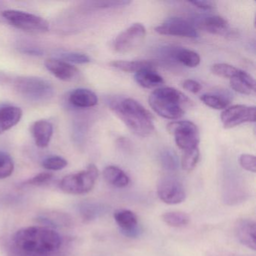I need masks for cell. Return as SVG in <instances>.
Wrapping results in <instances>:
<instances>
[{
	"label": "cell",
	"mask_w": 256,
	"mask_h": 256,
	"mask_svg": "<svg viewBox=\"0 0 256 256\" xmlns=\"http://www.w3.org/2000/svg\"><path fill=\"white\" fill-rule=\"evenodd\" d=\"M184 152L182 160H181V166L184 170L191 172L198 162L199 156H200L198 148H193Z\"/></svg>",
	"instance_id": "26"
},
{
	"label": "cell",
	"mask_w": 256,
	"mask_h": 256,
	"mask_svg": "<svg viewBox=\"0 0 256 256\" xmlns=\"http://www.w3.org/2000/svg\"><path fill=\"white\" fill-rule=\"evenodd\" d=\"M24 52L30 55H42L43 52L40 48H24Z\"/></svg>",
	"instance_id": "38"
},
{
	"label": "cell",
	"mask_w": 256,
	"mask_h": 256,
	"mask_svg": "<svg viewBox=\"0 0 256 256\" xmlns=\"http://www.w3.org/2000/svg\"><path fill=\"white\" fill-rule=\"evenodd\" d=\"M240 164L245 170L256 173V160L254 156L250 155V154H242L240 156Z\"/></svg>",
	"instance_id": "33"
},
{
	"label": "cell",
	"mask_w": 256,
	"mask_h": 256,
	"mask_svg": "<svg viewBox=\"0 0 256 256\" xmlns=\"http://www.w3.org/2000/svg\"><path fill=\"white\" fill-rule=\"evenodd\" d=\"M61 58L68 64H86L90 62L89 56L84 54L70 52V53L62 54Z\"/></svg>",
	"instance_id": "32"
},
{
	"label": "cell",
	"mask_w": 256,
	"mask_h": 256,
	"mask_svg": "<svg viewBox=\"0 0 256 256\" xmlns=\"http://www.w3.org/2000/svg\"><path fill=\"white\" fill-rule=\"evenodd\" d=\"M190 4H192L194 6L200 10L209 11V10H214L215 8V2L210 0H202V1H192L190 2Z\"/></svg>",
	"instance_id": "37"
},
{
	"label": "cell",
	"mask_w": 256,
	"mask_h": 256,
	"mask_svg": "<svg viewBox=\"0 0 256 256\" xmlns=\"http://www.w3.org/2000/svg\"><path fill=\"white\" fill-rule=\"evenodd\" d=\"M14 166L10 154L0 151V180L6 179L12 174Z\"/></svg>",
	"instance_id": "27"
},
{
	"label": "cell",
	"mask_w": 256,
	"mask_h": 256,
	"mask_svg": "<svg viewBox=\"0 0 256 256\" xmlns=\"http://www.w3.org/2000/svg\"><path fill=\"white\" fill-rule=\"evenodd\" d=\"M104 208L96 204H86L82 208V214L85 220H92L104 212Z\"/></svg>",
	"instance_id": "30"
},
{
	"label": "cell",
	"mask_w": 256,
	"mask_h": 256,
	"mask_svg": "<svg viewBox=\"0 0 256 256\" xmlns=\"http://www.w3.org/2000/svg\"><path fill=\"white\" fill-rule=\"evenodd\" d=\"M254 106L236 104L228 108L221 114V120L226 128H233L244 122L256 121Z\"/></svg>",
	"instance_id": "9"
},
{
	"label": "cell",
	"mask_w": 256,
	"mask_h": 256,
	"mask_svg": "<svg viewBox=\"0 0 256 256\" xmlns=\"http://www.w3.org/2000/svg\"><path fill=\"white\" fill-rule=\"evenodd\" d=\"M104 179L110 185L118 188H124L130 184V178L126 174L116 166H108L103 170Z\"/></svg>",
	"instance_id": "20"
},
{
	"label": "cell",
	"mask_w": 256,
	"mask_h": 256,
	"mask_svg": "<svg viewBox=\"0 0 256 256\" xmlns=\"http://www.w3.org/2000/svg\"><path fill=\"white\" fill-rule=\"evenodd\" d=\"M2 18L12 26L26 32L43 34L49 30L47 20L31 13L18 10H5L2 12Z\"/></svg>",
	"instance_id": "6"
},
{
	"label": "cell",
	"mask_w": 256,
	"mask_h": 256,
	"mask_svg": "<svg viewBox=\"0 0 256 256\" xmlns=\"http://www.w3.org/2000/svg\"><path fill=\"white\" fill-rule=\"evenodd\" d=\"M68 102L74 107L88 108L96 106L98 97L90 90L79 88L70 92Z\"/></svg>",
	"instance_id": "16"
},
{
	"label": "cell",
	"mask_w": 256,
	"mask_h": 256,
	"mask_svg": "<svg viewBox=\"0 0 256 256\" xmlns=\"http://www.w3.org/2000/svg\"><path fill=\"white\" fill-rule=\"evenodd\" d=\"M53 178V174L49 172H43L36 175L31 179L28 180L24 182V185L42 186L46 182H49Z\"/></svg>",
	"instance_id": "34"
},
{
	"label": "cell",
	"mask_w": 256,
	"mask_h": 256,
	"mask_svg": "<svg viewBox=\"0 0 256 256\" xmlns=\"http://www.w3.org/2000/svg\"><path fill=\"white\" fill-rule=\"evenodd\" d=\"M182 88L192 94H197L202 90V85L196 80L187 79L182 83Z\"/></svg>",
	"instance_id": "36"
},
{
	"label": "cell",
	"mask_w": 256,
	"mask_h": 256,
	"mask_svg": "<svg viewBox=\"0 0 256 256\" xmlns=\"http://www.w3.org/2000/svg\"><path fill=\"white\" fill-rule=\"evenodd\" d=\"M2 12H4V11H2V10H0V22H2V20H4V18H2Z\"/></svg>",
	"instance_id": "40"
},
{
	"label": "cell",
	"mask_w": 256,
	"mask_h": 256,
	"mask_svg": "<svg viewBox=\"0 0 256 256\" xmlns=\"http://www.w3.org/2000/svg\"><path fill=\"white\" fill-rule=\"evenodd\" d=\"M230 85L236 92L244 95H251L256 92V82L250 74L240 70L239 73L230 79Z\"/></svg>",
	"instance_id": "18"
},
{
	"label": "cell",
	"mask_w": 256,
	"mask_h": 256,
	"mask_svg": "<svg viewBox=\"0 0 256 256\" xmlns=\"http://www.w3.org/2000/svg\"><path fill=\"white\" fill-rule=\"evenodd\" d=\"M163 221L172 227H181L190 222V216L180 211H172L163 214Z\"/></svg>",
	"instance_id": "25"
},
{
	"label": "cell",
	"mask_w": 256,
	"mask_h": 256,
	"mask_svg": "<svg viewBox=\"0 0 256 256\" xmlns=\"http://www.w3.org/2000/svg\"><path fill=\"white\" fill-rule=\"evenodd\" d=\"M10 82H11V78L6 73L0 71V84H7Z\"/></svg>",
	"instance_id": "39"
},
{
	"label": "cell",
	"mask_w": 256,
	"mask_h": 256,
	"mask_svg": "<svg viewBox=\"0 0 256 256\" xmlns=\"http://www.w3.org/2000/svg\"><path fill=\"white\" fill-rule=\"evenodd\" d=\"M54 127L47 120H38L32 126V134L37 146L44 148L48 146L53 136Z\"/></svg>",
	"instance_id": "15"
},
{
	"label": "cell",
	"mask_w": 256,
	"mask_h": 256,
	"mask_svg": "<svg viewBox=\"0 0 256 256\" xmlns=\"http://www.w3.org/2000/svg\"><path fill=\"white\" fill-rule=\"evenodd\" d=\"M110 108L132 132L140 137H148L155 131L154 116L133 98L112 102Z\"/></svg>",
	"instance_id": "2"
},
{
	"label": "cell",
	"mask_w": 256,
	"mask_h": 256,
	"mask_svg": "<svg viewBox=\"0 0 256 256\" xmlns=\"http://www.w3.org/2000/svg\"><path fill=\"white\" fill-rule=\"evenodd\" d=\"M202 30L214 35H226L228 32L229 25L227 20L218 16H208L199 23Z\"/></svg>",
	"instance_id": "17"
},
{
	"label": "cell",
	"mask_w": 256,
	"mask_h": 256,
	"mask_svg": "<svg viewBox=\"0 0 256 256\" xmlns=\"http://www.w3.org/2000/svg\"><path fill=\"white\" fill-rule=\"evenodd\" d=\"M13 84L20 95L36 102L48 101L54 94V89L50 82L40 78H18L14 79Z\"/></svg>",
	"instance_id": "4"
},
{
	"label": "cell",
	"mask_w": 256,
	"mask_h": 256,
	"mask_svg": "<svg viewBox=\"0 0 256 256\" xmlns=\"http://www.w3.org/2000/svg\"><path fill=\"white\" fill-rule=\"evenodd\" d=\"M62 236L54 229L30 226L18 230L13 248L18 256H61Z\"/></svg>",
	"instance_id": "1"
},
{
	"label": "cell",
	"mask_w": 256,
	"mask_h": 256,
	"mask_svg": "<svg viewBox=\"0 0 256 256\" xmlns=\"http://www.w3.org/2000/svg\"><path fill=\"white\" fill-rule=\"evenodd\" d=\"M200 100H202L204 104H206L208 107L216 109V110L226 108L230 104V100L228 97L227 96H226L222 94H204L200 96Z\"/></svg>",
	"instance_id": "23"
},
{
	"label": "cell",
	"mask_w": 256,
	"mask_h": 256,
	"mask_svg": "<svg viewBox=\"0 0 256 256\" xmlns=\"http://www.w3.org/2000/svg\"><path fill=\"white\" fill-rule=\"evenodd\" d=\"M190 100L182 92L172 88L155 90L149 97V104L152 110L163 118L178 120L184 114V106Z\"/></svg>",
	"instance_id": "3"
},
{
	"label": "cell",
	"mask_w": 256,
	"mask_h": 256,
	"mask_svg": "<svg viewBox=\"0 0 256 256\" xmlns=\"http://www.w3.org/2000/svg\"><path fill=\"white\" fill-rule=\"evenodd\" d=\"M156 32L160 35L186 37L194 38L198 37L196 28L188 20L181 18H172L160 26H156Z\"/></svg>",
	"instance_id": "10"
},
{
	"label": "cell",
	"mask_w": 256,
	"mask_h": 256,
	"mask_svg": "<svg viewBox=\"0 0 256 256\" xmlns=\"http://www.w3.org/2000/svg\"><path fill=\"white\" fill-rule=\"evenodd\" d=\"M98 176V168L95 164H90L86 170L66 176L60 186L62 191L67 194H85L92 190Z\"/></svg>",
	"instance_id": "5"
},
{
	"label": "cell",
	"mask_w": 256,
	"mask_h": 256,
	"mask_svg": "<svg viewBox=\"0 0 256 256\" xmlns=\"http://www.w3.org/2000/svg\"><path fill=\"white\" fill-rule=\"evenodd\" d=\"M44 66L52 74L64 82L77 80L80 72L74 66L60 59H48L44 62Z\"/></svg>",
	"instance_id": "12"
},
{
	"label": "cell",
	"mask_w": 256,
	"mask_h": 256,
	"mask_svg": "<svg viewBox=\"0 0 256 256\" xmlns=\"http://www.w3.org/2000/svg\"><path fill=\"white\" fill-rule=\"evenodd\" d=\"M168 131L173 134L178 148L186 151L198 148L200 134L197 126L190 121H174L167 126Z\"/></svg>",
	"instance_id": "7"
},
{
	"label": "cell",
	"mask_w": 256,
	"mask_h": 256,
	"mask_svg": "<svg viewBox=\"0 0 256 256\" xmlns=\"http://www.w3.org/2000/svg\"><path fill=\"white\" fill-rule=\"evenodd\" d=\"M110 66L125 72L137 73L145 68H154L155 64L148 60H116L110 62Z\"/></svg>",
	"instance_id": "21"
},
{
	"label": "cell",
	"mask_w": 256,
	"mask_h": 256,
	"mask_svg": "<svg viewBox=\"0 0 256 256\" xmlns=\"http://www.w3.org/2000/svg\"><path fill=\"white\" fill-rule=\"evenodd\" d=\"M162 166L169 172L176 170L179 167V160L176 154L170 150H166L162 152L160 156Z\"/></svg>",
	"instance_id": "29"
},
{
	"label": "cell",
	"mask_w": 256,
	"mask_h": 256,
	"mask_svg": "<svg viewBox=\"0 0 256 256\" xmlns=\"http://www.w3.org/2000/svg\"><path fill=\"white\" fill-rule=\"evenodd\" d=\"M145 36L144 26L142 24H134L116 37L113 43L114 49L119 53H126L140 46Z\"/></svg>",
	"instance_id": "8"
},
{
	"label": "cell",
	"mask_w": 256,
	"mask_h": 256,
	"mask_svg": "<svg viewBox=\"0 0 256 256\" xmlns=\"http://www.w3.org/2000/svg\"><path fill=\"white\" fill-rule=\"evenodd\" d=\"M131 1L128 0H113V1H100L94 2V6L97 8H118V7L126 6L131 4Z\"/></svg>",
	"instance_id": "35"
},
{
	"label": "cell",
	"mask_w": 256,
	"mask_h": 256,
	"mask_svg": "<svg viewBox=\"0 0 256 256\" xmlns=\"http://www.w3.org/2000/svg\"><path fill=\"white\" fill-rule=\"evenodd\" d=\"M68 162L61 156H50L46 158L42 162V166L49 170H60L65 168Z\"/></svg>",
	"instance_id": "31"
},
{
	"label": "cell",
	"mask_w": 256,
	"mask_h": 256,
	"mask_svg": "<svg viewBox=\"0 0 256 256\" xmlns=\"http://www.w3.org/2000/svg\"><path fill=\"white\" fill-rule=\"evenodd\" d=\"M157 192L160 198L168 204H178L185 200L184 187L174 178L162 179L158 182Z\"/></svg>",
	"instance_id": "11"
},
{
	"label": "cell",
	"mask_w": 256,
	"mask_h": 256,
	"mask_svg": "<svg viewBox=\"0 0 256 256\" xmlns=\"http://www.w3.org/2000/svg\"><path fill=\"white\" fill-rule=\"evenodd\" d=\"M236 238L242 245L250 250L256 248V224L253 220L240 218L235 224Z\"/></svg>",
	"instance_id": "13"
},
{
	"label": "cell",
	"mask_w": 256,
	"mask_h": 256,
	"mask_svg": "<svg viewBox=\"0 0 256 256\" xmlns=\"http://www.w3.org/2000/svg\"><path fill=\"white\" fill-rule=\"evenodd\" d=\"M114 218L121 228L122 233L130 232L138 227L137 216L131 210H119L115 212Z\"/></svg>",
	"instance_id": "22"
},
{
	"label": "cell",
	"mask_w": 256,
	"mask_h": 256,
	"mask_svg": "<svg viewBox=\"0 0 256 256\" xmlns=\"http://www.w3.org/2000/svg\"><path fill=\"white\" fill-rule=\"evenodd\" d=\"M23 112L14 106H0V134L17 125L22 119Z\"/></svg>",
	"instance_id": "14"
},
{
	"label": "cell",
	"mask_w": 256,
	"mask_h": 256,
	"mask_svg": "<svg viewBox=\"0 0 256 256\" xmlns=\"http://www.w3.org/2000/svg\"><path fill=\"white\" fill-rule=\"evenodd\" d=\"M134 80L140 86L146 89L157 88L164 84V79L152 68H145L136 73Z\"/></svg>",
	"instance_id": "19"
},
{
	"label": "cell",
	"mask_w": 256,
	"mask_h": 256,
	"mask_svg": "<svg viewBox=\"0 0 256 256\" xmlns=\"http://www.w3.org/2000/svg\"><path fill=\"white\" fill-rule=\"evenodd\" d=\"M174 58L178 62L190 68H194L200 64V58L196 52L188 49H178L174 53Z\"/></svg>",
	"instance_id": "24"
},
{
	"label": "cell",
	"mask_w": 256,
	"mask_h": 256,
	"mask_svg": "<svg viewBox=\"0 0 256 256\" xmlns=\"http://www.w3.org/2000/svg\"><path fill=\"white\" fill-rule=\"evenodd\" d=\"M240 70L235 68L233 66L226 64H214L211 67V72L212 74L218 77L229 79L236 76L239 73Z\"/></svg>",
	"instance_id": "28"
}]
</instances>
